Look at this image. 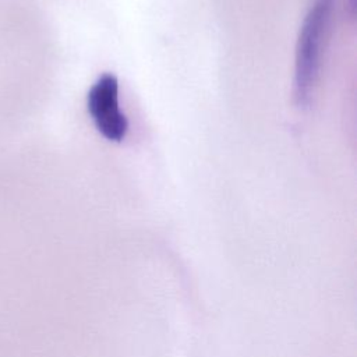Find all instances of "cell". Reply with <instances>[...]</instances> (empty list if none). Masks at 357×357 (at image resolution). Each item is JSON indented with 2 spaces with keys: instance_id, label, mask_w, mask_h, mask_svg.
Instances as JSON below:
<instances>
[{
  "instance_id": "obj_1",
  "label": "cell",
  "mask_w": 357,
  "mask_h": 357,
  "mask_svg": "<svg viewBox=\"0 0 357 357\" xmlns=\"http://www.w3.org/2000/svg\"><path fill=\"white\" fill-rule=\"evenodd\" d=\"M332 8L333 0H314L301 25L294 75V93L300 106H305L310 102L318 78Z\"/></svg>"
},
{
  "instance_id": "obj_2",
  "label": "cell",
  "mask_w": 357,
  "mask_h": 357,
  "mask_svg": "<svg viewBox=\"0 0 357 357\" xmlns=\"http://www.w3.org/2000/svg\"><path fill=\"white\" fill-rule=\"evenodd\" d=\"M86 106L96 130L109 141L121 142L128 121L119 106V81L114 74H103L91 86Z\"/></svg>"
}]
</instances>
